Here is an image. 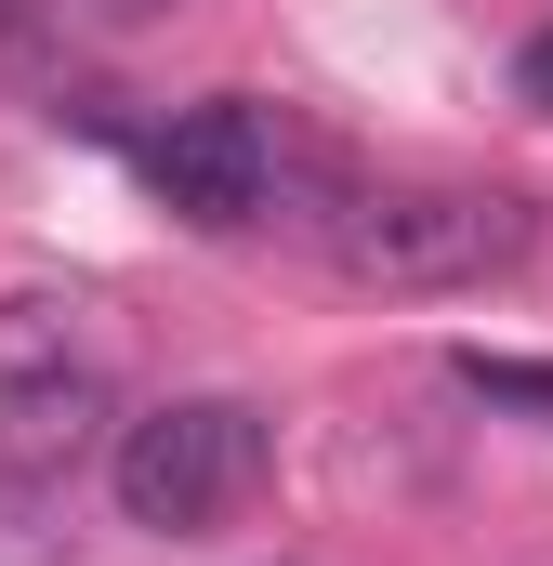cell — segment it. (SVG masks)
I'll list each match as a JSON object with an SVG mask.
<instances>
[{
  "instance_id": "cell-4",
  "label": "cell",
  "mask_w": 553,
  "mask_h": 566,
  "mask_svg": "<svg viewBox=\"0 0 553 566\" xmlns=\"http://www.w3.org/2000/svg\"><path fill=\"white\" fill-rule=\"evenodd\" d=\"M106 422H119L106 369L13 382V396H0V474H13V488H53V474H80V461H93V434H106Z\"/></svg>"
},
{
  "instance_id": "cell-8",
  "label": "cell",
  "mask_w": 553,
  "mask_h": 566,
  "mask_svg": "<svg viewBox=\"0 0 553 566\" xmlns=\"http://www.w3.org/2000/svg\"><path fill=\"white\" fill-rule=\"evenodd\" d=\"M13 13H27V0H0V27H13Z\"/></svg>"
},
{
  "instance_id": "cell-2",
  "label": "cell",
  "mask_w": 553,
  "mask_h": 566,
  "mask_svg": "<svg viewBox=\"0 0 553 566\" xmlns=\"http://www.w3.org/2000/svg\"><path fill=\"white\" fill-rule=\"evenodd\" d=\"M276 434L251 396H158L145 422H119L106 448V488H119V514H133L145 541H211L251 488H264Z\"/></svg>"
},
{
  "instance_id": "cell-7",
  "label": "cell",
  "mask_w": 553,
  "mask_h": 566,
  "mask_svg": "<svg viewBox=\"0 0 553 566\" xmlns=\"http://www.w3.org/2000/svg\"><path fill=\"white\" fill-rule=\"evenodd\" d=\"M514 93H528V106H541V119H553V27H541V40H528V53H514Z\"/></svg>"
},
{
  "instance_id": "cell-1",
  "label": "cell",
  "mask_w": 553,
  "mask_h": 566,
  "mask_svg": "<svg viewBox=\"0 0 553 566\" xmlns=\"http://www.w3.org/2000/svg\"><path fill=\"white\" fill-rule=\"evenodd\" d=\"M541 211L514 185H356L330 211V264L356 290H396V303H435V290H488L528 264Z\"/></svg>"
},
{
  "instance_id": "cell-3",
  "label": "cell",
  "mask_w": 553,
  "mask_h": 566,
  "mask_svg": "<svg viewBox=\"0 0 553 566\" xmlns=\"http://www.w3.org/2000/svg\"><path fill=\"white\" fill-rule=\"evenodd\" d=\"M276 171H290V145L251 93H211V106H185L171 133H145V185H158V211L171 224H198V238H238V224H264L276 211Z\"/></svg>"
},
{
  "instance_id": "cell-6",
  "label": "cell",
  "mask_w": 553,
  "mask_h": 566,
  "mask_svg": "<svg viewBox=\"0 0 553 566\" xmlns=\"http://www.w3.org/2000/svg\"><path fill=\"white\" fill-rule=\"evenodd\" d=\"M461 396H488V409H514V422H553V356H461Z\"/></svg>"
},
{
  "instance_id": "cell-5",
  "label": "cell",
  "mask_w": 553,
  "mask_h": 566,
  "mask_svg": "<svg viewBox=\"0 0 553 566\" xmlns=\"http://www.w3.org/2000/svg\"><path fill=\"white\" fill-rule=\"evenodd\" d=\"M66 369H106L93 303L80 290H0V396L13 382H66Z\"/></svg>"
}]
</instances>
